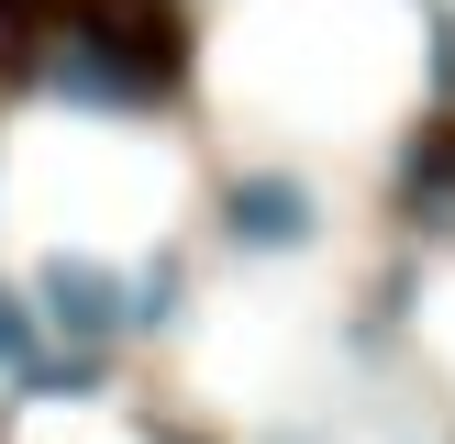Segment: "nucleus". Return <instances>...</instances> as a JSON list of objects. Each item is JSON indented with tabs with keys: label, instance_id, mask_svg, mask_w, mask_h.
Here are the masks:
<instances>
[{
	"label": "nucleus",
	"instance_id": "f03ea898",
	"mask_svg": "<svg viewBox=\"0 0 455 444\" xmlns=\"http://www.w3.org/2000/svg\"><path fill=\"white\" fill-rule=\"evenodd\" d=\"M22 311H34L44 333H56V345H111V333L133 322V278L111 256H78V244H44L34 256V289H22Z\"/></svg>",
	"mask_w": 455,
	"mask_h": 444
},
{
	"label": "nucleus",
	"instance_id": "20e7f679",
	"mask_svg": "<svg viewBox=\"0 0 455 444\" xmlns=\"http://www.w3.org/2000/svg\"><path fill=\"white\" fill-rule=\"evenodd\" d=\"M411 200H422V211H455V133H422V155H411Z\"/></svg>",
	"mask_w": 455,
	"mask_h": 444
},
{
	"label": "nucleus",
	"instance_id": "f257e3e1",
	"mask_svg": "<svg viewBox=\"0 0 455 444\" xmlns=\"http://www.w3.org/2000/svg\"><path fill=\"white\" fill-rule=\"evenodd\" d=\"M178 56L189 34L167 0H67L44 34V89L78 111H156L178 89Z\"/></svg>",
	"mask_w": 455,
	"mask_h": 444
},
{
	"label": "nucleus",
	"instance_id": "7ed1b4c3",
	"mask_svg": "<svg viewBox=\"0 0 455 444\" xmlns=\"http://www.w3.org/2000/svg\"><path fill=\"white\" fill-rule=\"evenodd\" d=\"M222 234H234L244 256H300V244L323 234V200L289 167H244L234 189H222Z\"/></svg>",
	"mask_w": 455,
	"mask_h": 444
},
{
	"label": "nucleus",
	"instance_id": "423d86ee",
	"mask_svg": "<svg viewBox=\"0 0 455 444\" xmlns=\"http://www.w3.org/2000/svg\"><path fill=\"white\" fill-rule=\"evenodd\" d=\"M22 12H34V0H0V34H12V22H22Z\"/></svg>",
	"mask_w": 455,
	"mask_h": 444
},
{
	"label": "nucleus",
	"instance_id": "39448f33",
	"mask_svg": "<svg viewBox=\"0 0 455 444\" xmlns=\"http://www.w3.org/2000/svg\"><path fill=\"white\" fill-rule=\"evenodd\" d=\"M0 367H12V377H22V367H34V311H22V300H12V289H0Z\"/></svg>",
	"mask_w": 455,
	"mask_h": 444
}]
</instances>
